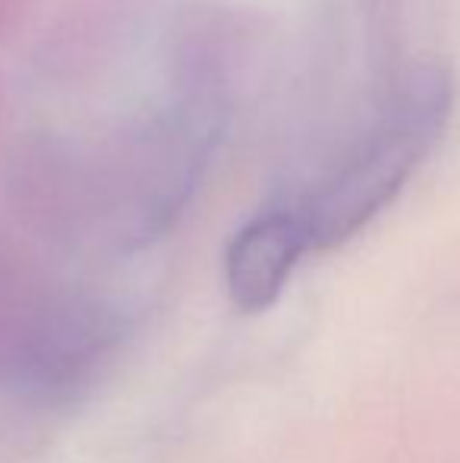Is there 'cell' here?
Here are the masks:
<instances>
[{
	"mask_svg": "<svg viewBox=\"0 0 460 463\" xmlns=\"http://www.w3.org/2000/svg\"><path fill=\"white\" fill-rule=\"evenodd\" d=\"M451 89L438 70H413L372 127L296 205L313 250H332L369 224L404 189L442 136Z\"/></svg>",
	"mask_w": 460,
	"mask_h": 463,
	"instance_id": "cell-1",
	"label": "cell"
},
{
	"mask_svg": "<svg viewBox=\"0 0 460 463\" xmlns=\"http://www.w3.org/2000/svg\"><path fill=\"white\" fill-rule=\"evenodd\" d=\"M120 341L123 318L99 299L0 284V391L19 401H76L101 378Z\"/></svg>",
	"mask_w": 460,
	"mask_h": 463,
	"instance_id": "cell-2",
	"label": "cell"
},
{
	"mask_svg": "<svg viewBox=\"0 0 460 463\" xmlns=\"http://www.w3.org/2000/svg\"><path fill=\"white\" fill-rule=\"evenodd\" d=\"M313 252L296 205L271 208L237 231L224 252V284L239 312H265L281 299L300 259Z\"/></svg>",
	"mask_w": 460,
	"mask_h": 463,
	"instance_id": "cell-3",
	"label": "cell"
}]
</instances>
